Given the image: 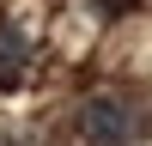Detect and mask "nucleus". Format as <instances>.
I'll use <instances>...</instances> for the list:
<instances>
[{"instance_id": "nucleus-1", "label": "nucleus", "mask_w": 152, "mask_h": 146, "mask_svg": "<svg viewBox=\"0 0 152 146\" xmlns=\"http://www.w3.org/2000/svg\"><path fill=\"white\" fill-rule=\"evenodd\" d=\"M79 134H85V146H134L140 122H134V110L122 97H85L79 104Z\"/></svg>"}, {"instance_id": "nucleus-2", "label": "nucleus", "mask_w": 152, "mask_h": 146, "mask_svg": "<svg viewBox=\"0 0 152 146\" xmlns=\"http://www.w3.org/2000/svg\"><path fill=\"white\" fill-rule=\"evenodd\" d=\"M24 61H31V43H24L12 24H0V91H12V85L24 79Z\"/></svg>"}, {"instance_id": "nucleus-3", "label": "nucleus", "mask_w": 152, "mask_h": 146, "mask_svg": "<svg viewBox=\"0 0 152 146\" xmlns=\"http://www.w3.org/2000/svg\"><path fill=\"white\" fill-rule=\"evenodd\" d=\"M91 6H97V12H110V18H116V12H128L134 0H91Z\"/></svg>"}]
</instances>
